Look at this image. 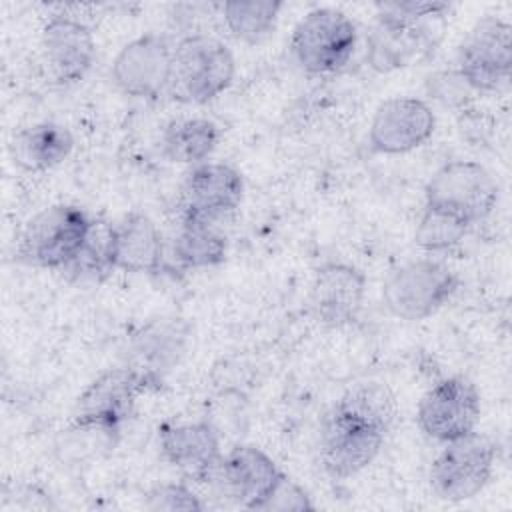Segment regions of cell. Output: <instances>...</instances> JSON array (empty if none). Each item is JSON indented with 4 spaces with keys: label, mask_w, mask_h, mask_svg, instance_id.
<instances>
[{
    "label": "cell",
    "mask_w": 512,
    "mask_h": 512,
    "mask_svg": "<svg viewBox=\"0 0 512 512\" xmlns=\"http://www.w3.org/2000/svg\"><path fill=\"white\" fill-rule=\"evenodd\" d=\"M396 414V396L386 384L370 380L350 386L320 422L318 454L326 474L344 480L372 464Z\"/></svg>",
    "instance_id": "obj_1"
},
{
    "label": "cell",
    "mask_w": 512,
    "mask_h": 512,
    "mask_svg": "<svg viewBox=\"0 0 512 512\" xmlns=\"http://www.w3.org/2000/svg\"><path fill=\"white\" fill-rule=\"evenodd\" d=\"M368 38V62L378 72L408 66L436 44L434 22L450 12L446 2H380Z\"/></svg>",
    "instance_id": "obj_2"
},
{
    "label": "cell",
    "mask_w": 512,
    "mask_h": 512,
    "mask_svg": "<svg viewBox=\"0 0 512 512\" xmlns=\"http://www.w3.org/2000/svg\"><path fill=\"white\" fill-rule=\"evenodd\" d=\"M234 74V56L220 38L190 34L174 46L168 92L178 102L206 104L232 84Z\"/></svg>",
    "instance_id": "obj_3"
},
{
    "label": "cell",
    "mask_w": 512,
    "mask_h": 512,
    "mask_svg": "<svg viewBox=\"0 0 512 512\" xmlns=\"http://www.w3.org/2000/svg\"><path fill=\"white\" fill-rule=\"evenodd\" d=\"M92 226L94 222L80 206H48L24 226L16 256L28 266L62 270L84 248Z\"/></svg>",
    "instance_id": "obj_4"
},
{
    "label": "cell",
    "mask_w": 512,
    "mask_h": 512,
    "mask_svg": "<svg viewBox=\"0 0 512 512\" xmlns=\"http://www.w3.org/2000/svg\"><path fill=\"white\" fill-rule=\"evenodd\" d=\"M458 286V274L444 262L420 258L390 272L382 286V300L396 318L416 322L436 314Z\"/></svg>",
    "instance_id": "obj_5"
},
{
    "label": "cell",
    "mask_w": 512,
    "mask_h": 512,
    "mask_svg": "<svg viewBox=\"0 0 512 512\" xmlns=\"http://www.w3.org/2000/svg\"><path fill=\"white\" fill-rule=\"evenodd\" d=\"M356 40V26L342 10L314 8L294 26L290 50L308 74H336L350 62Z\"/></svg>",
    "instance_id": "obj_6"
},
{
    "label": "cell",
    "mask_w": 512,
    "mask_h": 512,
    "mask_svg": "<svg viewBox=\"0 0 512 512\" xmlns=\"http://www.w3.org/2000/svg\"><path fill=\"white\" fill-rule=\"evenodd\" d=\"M496 452V442L476 430L444 442L430 466L432 492L444 502L474 498L492 476Z\"/></svg>",
    "instance_id": "obj_7"
},
{
    "label": "cell",
    "mask_w": 512,
    "mask_h": 512,
    "mask_svg": "<svg viewBox=\"0 0 512 512\" xmlns=\"http://www.w3.org/2000/svg\"><path fill=\"white\" fill-rule=\"evenodd\" d=\"M458 76L470 90L498 92L512 70V28L496 16H484L468 30L456 56Z\"/></svg>",
    "instance_id": "obj_8"
},
{
    "label": "cell",
    "mask_w": 512,
    "mask_h": 512,
    "mask_svg": "<svg viewBox=\"0 0 512 512\" xmlns=\"http://www.w3.org/2000/svg\"><path fill=\"white\" fill-rule=\"evenodd\" d=\"M154 390H160V386L138 370L130 366L110 368L78 396L74 424L94 426L118 436L122 424L134 412L136 398Z\"/></svg>",
    "instance_id": "obj_9"
},
{
    "label": "cell",
    "mask_w": 512,
    "mask_h": 512,
    "mask_svg": "<svg viewBox=\"0 0 512 512\" xmlns=\"http://www.w3.org/2000/svg\"><path fill=\"white\" fill-rule=\"evenodd\" d=\"M498 202L494 176L474 160H452L440 166L426 184V204L450 210L470 226L492 214Z\"/></svg>",
    "instance_id": "obj_10"
},
{
    "label": "cell",
    "mask_w": 512,
    "mask_h": 512,
    "mask_svg": "<svg viewBox=\"0 0 512 512\" xmlns=\"http://www.w3.org/2000/svg\"><path fill=\"white\" fill-rule=\"evenodd\" d=\"M478 418L480 394L464 376H448L432 384L416 410L420 430L438 442H450L476 430Z\"/></svg>",
    "instance_id": "obj_11"
},
{
    "label": "cell",
    "mask_w": 512,
    "mask_h": 512,
    "mask_svg": "<svg viewBox=\"0 0 512 512\" xmlns=\"http://www.w3.org/2000/svg\"><path fill=\"white\" fill-rule=\"evenodd\" d=\"M174 46L166 36L148 32L120 48L110 76L112 82L128 96L158 98L168 90L172 80Z\"/></svg>",
    "instance_id": "obj_12"
},
{
    "label": "cell",
    "mask_w": 512,
    "mask_h": 512,
    "mask_svg": "<svg viewBox=\"0 0 512 512\" xmlns=\"http://www.w3.org/2000/svg\"><path fill=\"white\" fill-rule=\"evenodd\" d=\"M366 294V276L352 264L326 262L316 268L308 290L312 318L328 328L356 322Z\"/></svg>",
    "instance_id": "obj_13"
},
{
    "label": "cell",
    "mask_w": 512,
    "mask_h": 512,
    "mask_svg": "<svg viewBox=\"0 0 512 512\" xmlns=\"http://www.w3.org/2000/svg\"><path fill=\"white\" fill-rule=\"evenodd\" d=\"M432 108L414 96H394L384 100L368 128V142L380 154H406L422 146L434 132Z\"/></svg>",
    "instance_id": "obj_14"
},
{
    "label": "cell",
    "mask_w": 512,
    "mask_h": 512,
    "mask_svg": "<svg viewBox=\"0 0 512 512\" xmlns=\"http://www.w3.org/2000/svg\"><path fill=\"white\" fill-rule=\"evenodd\" d=\"M284 472L258 446L242 444L222 456L212 482L232 502L248 510H260Z\"/></svg>",
    "instance_id": "obj_15"
},
{
    "label": "cell",
    "mask_w": 512,
    "mask_h": 512,
    "mask_svg": "<svg viewBox=\"0 0 512 512\" xmlns=\"http://www.w3.org/2000/svg\"><path fill=\"white\" fill-rule=\"evenodd\" d=\"M40 46L48 74L58 84L80 82L96 58L92 30L66 14H56L44 24Z\"/></svg>",
    "instance_id": "obj_16"
},
{
    "label": "cell",
    "mask_w": 512,
    "mask_h": 512,
    "mask_svg": "<svg viewBox=\"0 0 512 512\" xmlns=\"http://www.w3.org/2000/svg\"><path fill=\"white\" fill-rule=\"evenodd\" d=\"M244 196V182L236 168L224 162L196 164L182 186V218L214 222L234 212Z\"/></svg>",
    "instance_id": "obj_17"
},
{
    "label": "cell",
    "mask_w": 512,
    "mask_h": 512,
    "mask_svg": "<svg viewBox=\"0 0 512 512\" xmlns=\"http://www.w3.org/2000/svg\"><path fill=\"white\" fill-rule=\"evenodd\" d=\"M190 324L178 316H160L142 324L130 338L128 364L140 374L164 384V376L186 354Z\"/></svg>",
    "instance_id": "obj_18"
},
{
    "label": "cell",
    "mask_w": 512,
    "mask_h": 512,
    "mask_svg": "<svg viewBox=\"0 0 512 512\" xmlns=\"http://www.w3.org/2000/svg\"><path fill=\"white\" fill-rule=\"evenodd\" d=\"M158 442L162 456L178 468L184 478L194 482H212L222 454L218 432L210 422H166L158 430Z\"/></svg>",
    "instance_id": "obj_19"
},
{
    "label": "cell",
    "mask_w": 512,
    "mask_h": 512,
    "mask_svg": "<svg viewBox=\"0 0 512 512\" xmlns=\"http://www.w3.org/2000/svg\"><path fill=\"white\" fill-rule=\"evenodd\" d=\"M110 256L114 270L154 274L164 266L162 234L146 214L130 212L110 224Z\"/></svg>",
    "instance_id": "obj_20"
},
{
    "label": "cell",
    "mask_w": 512,
    "mask_h": 512,
    "mask_svg": "<svg viewBox=\"0 0 512 512\" xmlns=\"http://www.w3.org/2000/svg\"><path fill=\"white\" fill-rule=\"evenodd\" d=\"M74 148L70 130L56 122H38L18 130L10 142L12 162L26 172H46L62 164Z\"/></svg>",
    "instance_id": "obj_21"
},
{
    "label": "cell",
    "mask_w": 512,
    "mask_h": 512,
    "mask_svg": "<svg viewBox=\"0 0 512 512\" xmlns=\"http://www.w3.org/2000/svg\"><path fill=\"white\" fill-rule=\"evenodd\" d=\"M220 140V126L208 118L172 120L160 138L162 154L176 164H202Z\"/></svg>",
    "instance_id": "obj_22"
},
{
    "label": "cell",
    "mask_w": 512,
    "mask_h": 512,
    "mask_svg": "<svg viewBox=\"0 0 512 512\" xmlns=\"http://www.w3.org/2000/svg\"><path fill=\"white\" fill-rule=\"evenodd\" d=\"M228 242L212 222L198 218H182L180 230L172 244L174 260L184 270L210 268L224 262Z\"/></svg>",
    "instance_id": "obj_23"
},
{
    "label": "cell",
    "mask_w": 512,
    "mask_h": 512,
    "mask_svg": "<svg viewBox=\"0 0 512 512\" xmlns=\"http://www.w3.org/2000/svg\"><path fill=\"white\" fill-rule=\"evenodd\" d=\"M282 6L280 0H230L222 6V18L234 38L258 44L274 34Z\"/></svg>",
    "instance_id": "obj_24"
},
{
    "label": "cell",
    "mask_w": 512,
    "mask_h": 512,
    "mask_svg": "<svg viewBox=\"0 0 512 512\" xmlns=\"http://www.w3.org/2000/svg\"><path fill=\"white\" fill-rule=\"evenodd\" d=\"M468 228L470 224L458 214L426 204L414 240L416 246L426 252H442L456 246L466 236Z\"/></svg>",
    "instance_id": "obj_25"
},
{
    "label": "cell",
    "mask_w": 512,
    "mask_h": 512,
    "mask_svg": "<svg viewBox=\"0 0 512 512\" xmlns=\"http://www.w3.org/2000/svg\"><path fill=\"white\" fill-rule=\"evenodd\" d=\"M114 270L110 256V226H92L90 236L78 256L62 268L74 282H102Z\"/></svg>",
    "instance_id": "obj_26"
},
{
    "label": "cell",
    "mask_w": 512,
    "mask_h": 512,
    "mask_svg": "<svg viewBox=\"0 0 512 512\" xmlns=\"http://www.w3.org/2000/svg\"><path fill=\"white\" fill-rule=\"evenodd\" d=\"M146 508L152 512H176V510H204L200 498L182 482L158 484L146 494Z\"/></svg>",
    "instance_id": "obj_27"
},
{
    "label": "cell",
    "mask_w": 512,
    "mask_h": 512,
    "mask_svg": "<svg viewBox=\"0 0 512 512\" xmlns=\"http://www.w3.org/2000/svg\"><path fill=\"white\" fill-rule=\"evenodd\" d=\"M312 502L308 494L292 482L286 474L278 480L272 494L264 500L262 508L264 512H294V510H312Z\"/></svg>",
    "instance_id": "obj_28"
}]
</instances>
